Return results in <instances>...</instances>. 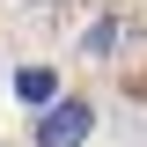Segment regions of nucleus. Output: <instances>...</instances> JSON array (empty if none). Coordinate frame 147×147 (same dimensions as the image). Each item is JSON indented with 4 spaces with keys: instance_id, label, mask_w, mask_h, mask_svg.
<instances>
[{
    "instance_id": "f257e3e1",
    "label": "nucleus",
    "mask_w": 147,
    "mask_h": 147,
    "mask_svg": "<svg viewBox=\"0 0 147 147\" xmlns=\"http://www.w3.org/2000/svg\"><path fill=\"white\" fill-rule=\"evenodd\" d=\"M96 125L88 103H74V96H59V103H44V118H37V147H81Z\"/></svg>"
},
{
    "instance_id": "f03ea898",
    "label": "nucleus",
    "mask_w": 147,
    "mask_h": 147,
    "mask_svg": "<svg viewBox=\"0 0 147 147\" xmlns=\"http://www.w3.org/2000/svg\"><path fill=\"white\" fill-rule=\"evenodd\" d=\"M15 96H22V103H37V110L59 103V74H52V66H22V74H15Z\"/></svg>"
}]
</instances>
